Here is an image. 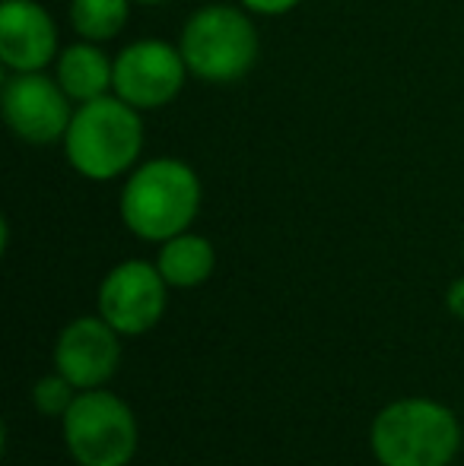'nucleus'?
I'll use <instances>...</instances> for the list:
<instances>
[{
  "label": "nucleus",
  "instance_id": "f257e3e1",
  "mask_svg": "<svg viewBox=\"0 0 464 466\" xmlns=\"http://www.w3.org/2000/svg\"><path fill=\"white\" fill-rule=\"evenodd\" d=\"M201 178L188 162L156 156L130 172L121 187V219L137 238L169 241L188 232L201 209Z\"/></svg>",
  "mask_w": 464,
  "mask_h": 466
},
{
  "label": "nucleus",
  "instance_id": "f03ea898",
  "mask_svg": "<svg viewBox=\"0 0 464 466\" xmlns=\"http://www.w3.org/2000/svg\"><path fill=\"white\" fill-rule=\"evenodd\" d=\"M61 143L77 175L89 181H112L140 159L143 117L124 98L99 96L77 105Z\"/></svg>",
  "mask_w": 464,
  "mask_h": 466
},
{
  "label": "nucleus",
  "instance_id": "7ed1b4c3",
  "mask_svg": "<svg viewBox=\"0 0 464 466\" xmlns=\"http://www.w3.org/2000/svg\"><path fill=\"white\" fill-rule=\"evenodd\" d=\"M179 48L188 74L213 86H230L254 67L261 38L245 6L207 4L185 19Z\"/></svg>",
  "mask_w": 464,
  "mask_h": 466
},
{
  "label": "nucleus",
  "instance_id": "20e7f679",
  "mask_svg": "<svg viewBox=\"0 0 464 466\" xmlns=\"http://www.w3.org/2000/svg\"><path fill=\"white\" fill-rule=\"evenodd\" d=\"M459 441V419L433 400L391 403L372 425V451L382 466H446Z\"/></svg>",
  "mask_w": 464,
  "mask_h": 466
},
{
  "label": "nucleus",
  "instance_id": "39448f33",
  "mask_svg": "<svg viewBox=\"0 0 464 466\" xmlns=\"http://www.w3.org/2000/svg\"><path fill=\"white\" fill-rule=\"evenodd\" d=\"M64 438L80 466H124L134 457L137 425L115 393L89 390L64 412Z\"/></svg>",
  "mask_w": 464,
  "mask_h": 466
},
{
  "label": "nucleus",
  "instance_id": "423d86ee",
  "mask_svg": "<svg viewBox=\"0 0 464 466\" xmlns=\"http://www.w3.org/2000/svg\"><path fill=\"white\" fill-rule=\"evenodd\" d=\"M188 64L181 48L162 38H137L115 55V89L118 98L137 111H160L172 105L185 89Z\"/></svg>",
  "mask_w": 464,
  "mask_h": 466
},
{
  "label": "nucleus",
  "instance_id": "0eeeda50",
  "mask_svg": "<svg viewBox=\"0 0 464 466\" xmlns=\"http://www.w3.org/2000/svg\"><path fill=\"white\" fill-rule=\"evenodd\" d=\"M0 111L13 137L29 147H48L64 140L74 117V98L45 70L10 74L0 89Z\"/></svg>",
  "mask_w": 464,
  "mask_h": 466
},
{
  "label": "nucleus",
  "instance_id": "6e6552de",
  "mask_svg": "<svg viewBox=\"0 0 464 466\" xmlns=\"http://www.w3.org/2000/svg\"><path fill=\"white\" fill-rule=\"evenodd\" d=\"M166 286L160 267L147 260H124L99 286V311L118 333H147L160 324L166 308Z\"/></svg>",
  "mask_w": 464,
  "mask_h": 466
},
{
  "label": "nucleus",
  "instance_id": "1a4fd4ad",
  "mask_svg": "<svg viewBox=\"0 0 464 466\" xmlns=\"http://www.w3.org/2000/svg\"><path fill=\"white\" fill-rule=\"evenodd\" d=\"M55 16L38 0L0 4V61L10 74H32L57 61Z\"/></svg>",
  "mask_w": 464,
  "mask_h": 466
},
{
  "label": "nucleus",
  "instance_id": "9d476101",
  "mask_svg": "<svg viewBox=\"0 0 464 466\" xmlns=\"http://www.w3.org/2000/svg\"><path fill=\"white\" fill-rule=\"evenodd\" d=\"M115 327L106 318H80L61 333L55 350L57 371L74 387L93 390L102 380H108L118 369V350Z\"/></svg>",
  "mask_w": 464,
  "mask_h": 466
},
{
  "label": "nucleus",
  "instance_id": "9b49d317",
  "mask_svg": "<svg viewBox=\"0 0 464 466\" xmlns=\"http://www.w3.org/2000/svg\"><path fill=\"white\" fill-rule=\"evenodd\" d=\"M55 80L77 105L93 102L115 89V61L99 48V42H74L57 55Z\"/></svg>",
  "mask_w": 464,
  "mask_h": 466
},
{
  "label": "nucleus",
  "instance_id": "f8f14e48",
  "mask_svg": "<svg viewBox=\"0 0 464 466\" xmlns=\"http://www.w3.org/2000/svg\"><path fill=\"white\" fill-rule=\"evenodd\" d=\"M213 264H217L213 245L191 232H181V235H175V238L162 241L160 258H156V267H160L162 279L179 289L201 286V282L213 273Z\"/></svg>",
  "mask_w": 464,
  "mask_h": 466
},
{
  "label": "nucleus",
  "instance_id": "ddd939ff",
  "mask_svg": "<svg viewBox=\"0 0 464 466\" xmlns=\"http://www.w3.org/2000/svg\"><path fill=\"white\" fill-rule=\"evenodd\" d=\"M70 25L87 42H112L130 19V0H70Z\"/></svg>",
  "mask_w": 464,
  "mask_h": 466
},
{
  "label": "nucleus",
  "instance_id": "4468645a",
  "mask_svg": "<svg viewBox=\"0 0 464 466\" xmlns=\"http://www.w3.org/2000/svg\"><path fill=\"white\" fill-rule=\"evenodd\" d=\"M32 400H36L38 412H45V416H64L77 397H74V384L64 374H48V378H42L36 384Z\"/></svg>",
  "mask_w": 464,
  "mask_h": 466
},
{
  "label": "nucleus",
  "instance_id": "2eb2a0df",
  "mask_svg": "<svg viewBox=\"0 0 464 466\" xmlns=\"http://www.w3.org/2000/svg\"><path fill=\"white\" fill-rule=\"evenodd\" d=\"M248 13L254 16H286V13L296 10L303 0H239Z\"/></svg>",
  "mask_w": 464,
  "mask_h": 466
},
{
  "label": "nucleus",
  "instance_id": "dca6fc26",
  "mask_svg": "<svg viewBox=\"0 0 464 466\" xmlns=\"http://www.w3.org/2000/svg\"><path fill=\"white\" fill-rule=\"evenodd\" d=\"M449 311L464 318V279H455L449 286Z\"/></svg>",
  "mask_w": 464,
  "mask_h": 466
},
{
  "label": "nucleus",
  "instance_id": "f3484780",
  "mask_svg": "<svg viewBox=\"0 0 464 466\" xmlns=\"http://www.w3.org/2000/svg\"><path fill=\"white\" fill-rule=\"evenodd\" d=\"M130 4H143V6H162V4H169V0H130Z\"/></svg>",
  "mask_w": 464,
  "mask_h": 466
}]
</instances>
